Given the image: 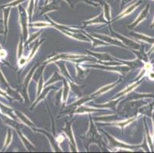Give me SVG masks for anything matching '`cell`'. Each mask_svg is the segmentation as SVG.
<instances>
[{
	"label": "cell",
	"instance_id": "6da1fadb",
	"mask_svg": "<svg viewBox=\"0 0 154 153\" xmlns=\"http://www.w3.org/2000/svg\"><path fill=\"white\" fill-rule=\"evenodd\" d=\"M20 8V14H21V21H22V29H23V35L25 38H27V22H26V15L25 10L23 8L19 7Z\"/></svg>",
	"mask_w": 154,
	"mask_h": 153
},
{
	"label": "cell",
	"instance_id": "7a4b0ae2",
	"mask_svg": "<svg viewBox=\"0 0 154 153\" xmlns=\"http://www.w3.org/2000/svg\"><path fill=\"white\" fill-rule=\"evenodd\" d=\"M148 12H149V6H147L146 8L144 9L143 12H142V13L140 14V17L138 18V19H137V21H135V22H134V24H133L132 27H134V26H135L136 25H137V24L139 23L140 22H141L142 20H143L144 19H145L146 17V15H147Z\"/></svg>",
	"mask_w": 154,
	"mask_h": 153
},
{
	"label": "cell",
	"instance_id": "3957f363",
	"mask_svg": "<svg viewBox=\"0 0 154 153\" xmlns=\"http://www.w3.org/2000/svg\"><path fill=\"white\" fill-rule=\"evenodd\" d=\"M136 35H134V37L137 38L138 39H142V40L146 41L149 42V43H153L154 42V38H151L147 37V36H145L143 35H141V34H137L135 33Z\"/></svg>",
	"mask_w": 154,
	"mask_h": 153
},
{
	"label": "cell",
	"instance_id": "277c9868",
	"mask_svg": "<svg viewBox=\"0 0 154 153\" xmlns=\"http://www.w3.org/2000/svg\"><path fill=\"white\" fill-rule=\"evenodd\" d=\"M16 114L19 116V117L20 118L21 120H22V121L25 122V123H26L27 125H29V126H31V127H33V126H33V124H32V123H31L30 121H29V119H28L27 117H26V116H24V115H22V113H19V112H16Z\"/></svg>",
	"mask_w": 154,
	"mask_h": 153
},
{
	"label": "cell",
	"instance_id": "5b68a950",
	"mask_svg": "<svg viewBox=\"0 0 154 153\" xmlns=\"http://www.w3.org/2000/svg\"><path fill=\"white\" fill-rule=\"evenodd\" d=\"M10 12L9 8H5L4 10V24H5V35H6L7 32V21H8V18H9V14Z\"/></svg>",
	"mask_w": 154,
	"mask_h": 153
},
{
	"label": "cell",
	"instance_id": "8992f818",
	"mask_svg": "<svg viewBox=\"0 0 154 153\" xmlns=\"http://www.w3.org/2000/svg\"><path fill=\"white\" fill-rule=\"evenodd\" d=\"M4 120L6 122L7 124H9V125H10V126H13L14 128H15V129H17L18 127L19 126V124L17 123V122H15V121H14V120H10V119H9V118L4 117Z\"/></svg>",
	"mask_w": 154,
	"mask_h": 153
},
{
	"label": "cell",
	"instance_id": "52a82bcc",
	"mask_svg": "<svg viewBox=\"0 0 154 153\" xmlns=\"http://www.w3.org/2000/svg\"><path fill=\"white\" fill-rule=\"evenodd\" d=\"M0 109H2V111L3 113H5V114H9V115H10L12 117H14L13 115L11 114L12 109H9V107H7V106H4V105H2V104H0Z\"/></svg>",
	"mask_w": 154,
	"mask_h": 153
},
{
	"label": "cell",
	"instance_id": "ba28073f",
	"mask_svg": "<svg viewBox=\"0 0 154 153\" xmlns=\"http://www.w3.org/2000/svg\"><path fill=\"white\" fill-rule=\"evenodd\" d=\"M96 37L100 38H102V39H104V40H106V41H108L111 42L112 44H119V45H122V44H121V43H120L118 41H115L114 39H111V38H110L104 37V36H101V35H96Z\"/></svg>",
	"mask_w": 154,
	"mask_h": 153
},
{
	"label": "cell",
	"instance_id": "9c48e42d",
	"mask_svg": "<svg viewBox=\"0 0 154 153\" xmlns=\"http://www.w3.org/2000/svg\"><path fill=\"white\" fill-rule=\"evenodd\" d=\"M139 5V3H137V4H134V5H131V7H130V8H128L127 9V10L125 11V12H123L122 14H120V17H122V16H125L126 15H127V14H129V13H131V12H132V11H134V8H136V7L137 6V5Z\"/></svg>",
	"mask_w": 154,
	"mask_h": 153
},
{
	"label": "cell",
	"instance_id": "30bf717a",
	"mask_svg": "<svg viewBox=\"0 0 154 153\" xmlns=\"http://www.w3.org/2000/svg\"><path fill=\"white\" fill-rule=\"evenodd\" d=\"M114 86V84H113V85H108V86L105 87H103L102 89H100V90H98L97 92H96L94 95H98V94H100V93H103L104 91H107L109 89H110V88H112Z\"/></svg>",
	"mask_w": 154,
	"mask_h": 153
},
{
	"label": "cell",
	"instance_id": "8fae6325",
	"mask_svg": "<svg viewBox=\"0 0 154 153\" xmlns=\"http://www.w3.org/2000/svg\"><path fill=\"white\" fill-rule=\"evenodd\" d=\"M12 133H11V130H9V133H8V136H7V139H6V141H5V147H4L3 149H5V148H6L8 145H9V142H11V140H12Z\"/></svg>",
	"mask_w": 154,
	"mask_h": 153
},
{
	"label": "cell",
	"instance_id": "7c38bea8",
	"mask_svg": "<svg viewBox=\"0 0 154 153\" xmlns=\"http://www.w3.org/2000/svg\"><path fill=\"white\" fill-rule=\"evenodd\" d=\"M138 84H138V83H137V84H133V85H131V87H127V90H124V91L123 90L122 92L120 93V94H119V95L124 94V93H128L129 91L132 90L134 89V87H137V85H138Z\"/></svg>",
	"mask_w": 154,
	"mask_h": 153
},
{
	"label": "cell",
	"instance_id": "4fadbf2b",
	"mask_svg": "<svg viewBox=\"0 0 154 153\" xmlns=\"http://www.w3.org/2000/svg\"><path fill=\"white\" fill-rule=\"evenodd\" d=\"M96 22H105L104 19H103V15H100V16L97 17L96 19H94V20H92L90 23H96Z\"/></svg>",
	"mask_w": 154,
	"mask_h": 153
},
{
	"label": "cell",
	"instance_id": "5bb4252c",
	"mask_svg": "<svg viewBox=\"0 0 154 153\" xmlns=\"http://www.w3.org/2000/svg\"><path fill=\"white\" fill-rule=\"evenodd\" d=\"M23 1H25V0H15V1H14V2H10L9 4H8V5H5L4 7H7V6H15L16 5H18L19 3H20V2H22Z\"/></svg>",
	"mask_w": 154,
	"mask_h": 153
},
{
	"label": "cell",
	"instance_id": "9a60e30c",
	"mask_svg": "<svg viewBox=\"0 0 154 153\" xmlns=\"http://www.w3.org/2000/svg\"><path fill=\"white\" fill-rule=\"evenodd\" d=\"M32 26L34 27H46V26H49L50 24L48 23H34L32 24Z\"/></svg>",
	"mask_w": 154,
	"mask_h": 153
},
{
	"label": "cell",
	"instance_id": "2e32d148",
	"mask_svg": "<svg viewBox=\"0 0 154 153\" xmlns=\"http://www.w3.org/2000/svg\"><path fill=\"white\" fill-rule=\"evenodd\" d=\"M22 49H23V46H22V41H20V44L19 45V49H18V57H20L22 54Z\"/></svg>",
	"mask_w": 154,
	"mask_h": 153
},
{
	"label": "cell",
	"instance_id": "e0dca14e",
	"mask_svg": "<svg viewBox=\"0 0 154 153\" xmlns=\"http://www.w3.org/2000/svg\"><path fill=\"white\" fill-rule=\"evenodd\" d=\"M0 81H1V83H2V84H4L5 87H8V84H7L6 81H5V78L3 77V75H2V74L1 71H0Z\"/></svg>",
	"mask_w": 154,
	"mask_h": 153
},
{
	"label": "cell",
	"instance_id": "ac0fdd59",
	"mask_svg": "<svg viewBox=\"0 0 154 153\" xmlns=\"http://www.w3.org/2000/svg\"><path fill=\"white\" fill-rule=\"evenodd\" d=\"M32 8H33V0H32L30 2V5L29 6V19L32 18Z\"/></svg>",
	"mask_w": 154,
	"mask_h": 153
},
{
	"label": "cell",
	"instance_id": "d6986e66",
	"mask_svg": "<svg viewBox=\"0 0 154 153\" xmlns=\"http://www.w3.org/2000/svg\"><path fill=\"white\" fill-rule=\"evenodd\" d=\"M21 137H22V139L23 140L24 143H26V144H25V145H26V147H27L28 148H30V147L32 146V145H31L30 143H29V142H28V140L26 139H25V137H24L23 136H22V135H21Z\"/></svg>",
	"mask_w": 154,
	"mask_h": 153
},
{
	"label": "cell",
	"instance_id": "ffe728a7",
	"mask_svg": "<svg viewBox=\"0 0 154 153\" xmlns=\"http://www.w3.org/2000/svg\"><path fill=\"white\" fill-rule=\"evenodd\" d=\"M133 120H134V119H131V120H127V121H126V122H123V123H118V124L117 125H119V126H125V125H127V124H128L129 123H131V122H132Z\"/></svg>",
	"mask_w": 154,
	"mask_h": 153
},
{
	"label": "cell",
	"instance_id": "44dd1931",
	"mask_svg": "<svg viewBox=\"0 0 154 153\" xmlns=\"http://www.w3.org/2000/svg\"><path fill=\"white\" fill-rule=\"evenodd\" d=\"M26 59H21L20 61H19V64H21V65H23L25 63H26Z\"/></svg>",
	"mask_w": 154,
	"mask_h": 153
},
{
	"label": "cell",
	"instance_id": "7402d4cb",
	"mask_svg": "<svg viewBox=\"0 0 154 153\" xmlns=\"http://www.w3.org/2000/svg\"><path fill=\"white\" fill-rule=\"evenodd\" d=\"M149 77H150V78H152V79H154V73H151V74H149Z\"/></svg>",
	"mask_w": 154,
	"mask_h": 153
},
{
	"label": "cell",
	"instance_id": "603a6c76",
	"mask_svg": "<svg viewBox=\"0 0 154 153\" xmlns=\"http://www.w3.org/2000/svg\"><path fill=\"white\" fill-rule=\"evenodd\" d=\"M0 94H1V95H2V96H5V93L2 92V90H0Z\"/></svg>",
	"mask_w": 154,
	"mask_h": 153
},
{
	"label": "cell",
	"instance_id": "cb8c5ba5",
	"mask_svg": "<svg viewBox=\"0 0 154 153\" xmlns=\"http://www.w3.org/2000/svg\"><path fill=\"white\" fill-rule=\"evenodd\" d=\"M154 50V45H153V47H152V49H151V50H150V52H152V50Z\"/></svg>",
	"mask_w": 154,
	"mask_h": 153
},
{
	"label": "cell",
	"instance_id": "d4e9b609",
	"mask_svg": "<svg viewBox=\"0 0 154 153\" xmlns=\"http://www.w3.org/2000/svg\"><path fill=\"white\" fill-rule=\"evenodd\" d=\"M153 26H154V21H153V23H152V25H151V27H153Z\"/></svg>",
	"mask_w": 154,
	"mask_h": 153
},
{
	"label": "cell",
	"instance_id": "484cf974",
	"mask_svg": "<svg viewBox=\"0 0 154 153\" xmlns=\"http://www.w3.org/2000/svg\"><path fill=\"white\" fill-rule=\"evenodd\" d=\"M1 33H2V31H0V34H1Z\"/></svg>",
	"mask_w": 154,
	"mask_h": 153
},
{
	"label": "cell",
	"instance_id": "4316f807",
	"mask_svg": "<svg viewBox=\"0 0 154 153\" xmlns=\"http://www.w3.org/2000/svg\"><path fill=\"white\" fill-rule=\"evenodd\" d=\"M0 50H1V46H0Z\"/></svg>",
	"mask_w": 154,
	"mask_h": 153
},
{
	"label": "cell",
	"instance_id": "83f0119b",
	"mask_svg": "<svg viewBox=\"0 0 154 153\" xmlns=\"http://www.w3.org/2000/svg\"><path fill=\"white\" fill-rule=\"evenodd\" d=\"M153 123H154V117H153Z\"/></svg>",
	"mask_w": 154,
	"mask_h": 153
},
{
	"label": "cell",
	"instance_id": "f1b7e54d",
	"mask_svg": "<svg viewBox=\"0 0 154 153\" xmlns=\"http://www.w3.org/2000/svg\"><path fill=\"white\" fill-rule=\"evenodd\" d=\"M0 22H1V20H0Z\"/></svg>",
	"mask_w": 154,
	"mask_h": 153
}]
</instances>
